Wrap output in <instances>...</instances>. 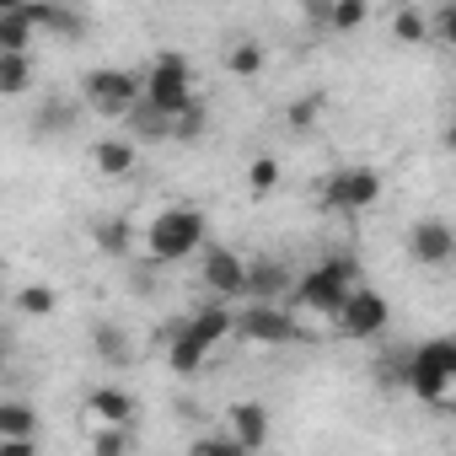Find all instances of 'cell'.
I'll list each match as a JSON object with an SVG mask.
<instances>
[{
	"mask_svg": "<svg viewBox=\"0 0 456 456\" xmlns=\"http://www.w3.org/2000/svg\"><path fill=\"white\" fill-rule=\"evenodd\" d=\"M124 124H129V129H134L140 140H167V118H161L156 108H145V102H134Z\"/></svg>",
	"mask_w": 456,
	"mask_h": 456,
	"instance_id": "27",
	"label": "cell"
},
{
	"mask_svg": "<svg viewBox=\"0 0 456 456\" xmlns=\"http://www.w3.org/2000/svg\"><path fill=\"white\" fill-rule=\"evenodd\" d=\"M387 381L408 387L419 403L429 408H445L451 403V387H456V344L451 338H424L419 349L403 354L397 370H387Z\"/></svg>",
	"mask_w": 456,
	"mask_h": 456,
	"instance_id": "1",
	"label": "cell"
},
{
	"mask_svg": "<svg viewBox=\"0 0 456 456\" xmlns=\"http://www.w3.org/2000/svg\"><path fill=\"white\" fill-rule=\"evenodd\" d=\"M199 285L209 290L215 306L248 301V258L232 248H199Z\"/></svg>",
	"mask_w": 456,
	"mask_h": 456,
	"instance_id": "9",
	"label": "cell"
},
{
	"mask_svg": "<svg viewBox=\"0 0 456 456\" xmlns=\"http://www.w3.org/2000/svg\"><path fill=\"white\" fill-rule=\"evenodd\" d=\"M33 129L49 140V134H65V129H76V102L70 97H54V102H44L38 108V118H33Z\"/></svg>",
	"mask_w": 456,
	"mask_h": 456,
	"instance_id": "22",
	"label": "cell"
},
{
	"mask_svg": "<svg viewBox=\"0 0 456 456\" xmlns=\"http://www.w3.org/2000/svg\"><path fill=\"white\" fill-rule=\"evenodd\" d=\"M0 296H6V274H0Z\"/></svg>",
	"mask_w": 456,
	"mask_h": 456,
	"instance_id": "35",
	"label": "cell"
},
{
	"mask_svg": "<svg viewBox=\"0 0 456 456\" xmlns=\"http://www.w3.org/2000/svg\"><path fill=\"white\" fill-rule=\"evenodd\" d=\"M365 17H370L365 0H338V6H322V28L328 33H354Z\"/></svg>",
	"mask_w": 456,
	"mask_h": 456,
	"instance_id": "24",
	"label": "cell"
},
{
	"mask_svg": "<svg viewBox=\"0 0 456 456\" xmlns=\"http://www.w3.org/2000/svg\"><path fill=\"white\" fill-rule=\"evenodd\" d=\"M333 328H338L344 338H354V344H376V338L392 328V301H387L381 290H370V285H354L349 301L338 306Z\"/></svg>",
	"mask_w": 456,
	"mask_h": 456,
	"instance_id": "7",
	"label": "cell"
},
{
	"mask_svg": "<svg viewBox=\"0 0 456 456\" xmlns=\"http://www.w3.org/2000/svg\"><path fill=\"white\" fill-rule=\"evenodd\" d=\"M33 54H0V97H22L33 86Z\"/></svg>",
	"mask_w": 456,
	"mask_h": 456,
	"instance_id": "19",
	"label": "cell"
},
{
	"mask_svg": "<svg viewBox=\"0 0 456 456\" xmlns=\"http://www.w3.org/2000/svg\"><path fill=\"white\" fill-rule=\"evenodd\" d=\"M225 70L242 76V81L264 76V44H258V38H237L232 49H225Z\"/></svg>",
	"mask_w": 456,
	"mask_h": 456,
	"instance_id": "21",
	"label": "cell"
},
{
	"mask_svg": "<svg viewBox=\"0 0 456 456\" xmlns=\"http://www.w3.org/2000/svg\"><path fill=\"white\" fill-rule=\"evenodd\" d=\"M232 338V306H215V301H204L177 333H172V344H167V365L177 370V376H199V365Z\"/></svg>",
	"mask_w": 456,
	"mask_h": 456,
	"instance_id": "4",
	"label": "cell"
},
{
	"mask_svg": "<svg viewBox=\"0 0 456 456\" xmlns=\"http://www.w3.org/2000/svg\"><path fill=\"white\" fill-rule=\"evenodd\" d=\"M392 33H397V44H429V12L403 6V12L392 17Z\"/></svg>",
	"mask_w": 456,
	"mask_h": 456,
	"instance_id": "25",
	"label": "cell"
},
{
	"mask_svg": "<svg viewBox=\"0 0 456 456\" xmlns=\"http://www.w3.org/2000/svg\"><path fill=\"white\" fill-rule=\"evenodd\" d=\"M134 140H118V134H108V140H97L92 145V167L102 172V177H129L134 172Z\"/></svg>",
	"mask_w": 456,
	"mask_h": 456,
	"instance_id": "17",
	"label": "cell"
},
{
	"mask_svg": "<svg viewBox=\"0 0 456 456\" xmlns=\"http://www.w3.org/2000/svg\"><path fill=\"white\" fill-rule=\"evenodd\" d=\"M317 108H322L317 97H312V102H301V108H290V129H312V118H317Z\"/></svg>",
	"mask_w": 456,
	"mask_h": 456,
	"instance_id": "32",
	"label": "cell"
},
{
	"mask_svg": "<svg viewBox=\"0 0 456 456\" xmlns=\"http://www.w3.org/2000/svg\"><path fill=\"white\" fill-rule=\"evenodd\" d=\"M188 456H253L248 445H237L225 429H209V435H199L193 445H188Z\"/></svg>",
	"mask_w": 456,
	"mask_h": 456,
	"instance_id": "26",
	"label": "cell"
},
{
	"mask_svg": "<svg viewBox=\"0 0 456 456\" xmlns=\"http://www.w3.org/2000/svg\"><path fill=\"white\" fill-rule=\"evenodd\" d=\"M38 408L28 397H0V440H38Z\"/></svg>",
	"mask_w": 456,
	"mask_h": 456,
	"instance_id": "16",
	"label": "cell"
},
{
	"mask_svg": "<svg viewBox=\"0 0 456 456\" xmlns=\"http://www.w3.org/2000/svg\"><path fill=\"white\" fill-rule=\"evenodd\" d=\"M33 28L38 33H54V38H81L86 33V17L81 12H65V6H33Z\"/></svg>",
	"mask_w": 456,
	"mask_h": 456,
	"instance_id": "18",
	"label": "cell"
},
{
	"mask_svg": "<svg viewBox=\"0 0 456 456\" xmlns=\"http://www.w3.org/2000/svg\"><path fill=\"white\" fill-rule=\"evenodd\" d=\"M322 204L333 215H365L370 204H381V172L376 167H338L322 188Z\"/></svg>",
	"mask_w": 456,
	"mask_h": 456,
	"instance_id": "10",
	"label": "cell"
},
{
	"mask_svg": "<svg viewBox=\"0 0 456 456\" xmlns=\"http://www.w3.org/2000/svg\"><path fill=\"white\" fill-rule=\"evenodd\" d=\"M204 129H209V108H204L199 97H193L183 113H172V118H167V140H183V145H193Z\"/></svg>",
	"mask_w": 456,
	"mask_h": 456,
	"instance_id": "20",
	"label": "cell"
},
{
	"mask_svg": "<svg viewBox=\"0 0 456 456\" xmlns=\"http://www.w3.org/2000/svg\"><path fill=\"white\" fill-rule=\"evenodd\" d=\"M0 456H38V440H0Z\"/></svg>",
	"mask_w": 456,
	"mask_h": 456,
	"instance_id": "33",
	"label": "cell"
},
{
	"mask_svg": "<svg viewBox=\"0 0 456 456\" xmlns=\"http://www.w3.org/2000/svg\"><path fill=\"white\" fill-rule=\"evenodd\" d=\"M38 28H33V6L0 0V54H33Z\"/></svg>",
	"mask_w": 456,
	"mask_h": 456,
	"instance_id": "14",
	"label": "cell"
},
{
	"mask_svg": "<svg viewBox=\"0 0 456 456\" xmlns=\"http://www.w3.org/2000/svg\"><path fill=\"white\" fill-rule=\"evenodd\" d=\"M92 456H129V435H118V429L92 435Z\"/></svg>",
	"mask_w": 456,
	"mask_h": 456,
	"instance_id": "31",
	"label": "cell"
},
{
	"mask_svg": "<svg viewBox=\"0 0 456 456\" xmlns=\"http://www.w3.org/2000/svg\"><path fill=\"white\" fill-rule=\"evenodd\" d=\"M17 306H22L28 317H49V312L60 306V296H54L49 285H22V290H17Z\"/></svg>",
	"mask_w": 456,
	"mask_h": 456,
	"instance_id": "28",
	"label": "cell"
},
{
	"mask_svg": "<svg viewBox=\"0 0 456 456\" xmlns=\"http://www.w3.org/2000/svg\"><path fill=\"white\" fill-rule=\"evenodd\" d=\"M280 177H285V172H280V161H274V156H258V161L248 167L253 193H274V188H280Z\"/></svg>",
	"mask_w": 456,
	"mask_h": 456,
	"instance_id": "29",
	"label": "cell"
},
{
	"mask_svg": "<svg viewBox=\"0 0 456 456\" xmlns=\"http://www.w3.org/2000/svg\"><path fill=\"white\" fill-rule=\"evenodd\" d=\"M81 97L97 118H129V108L140 102V76L124 65H97V70H86Z\"/></svg>",
	"mask_w": 456,
	"mask_h": 456,
	"instance_id": "6",
	"label": "cell"
},
{
	"mask_svg": "<svg viewBox=\"0 0 456 456\" xmlns=\"http://www.w3.org/2000/svg\"><path fill=\"white\" fill-rule=\"evenodd\" d=\"M97 248L102 253H129V225L124 220H102L97 225Z\"/></svg>",
	"mask_w": 456,
	"mask_h": 456,
	"instance_id": "30",
	"label": "cell"
},
{
	"mask_svg": "<svg viewBox=\"0 0 456 456\" xmlns=\"http://www.w3.org/2000/svg\"><path fill=\"white\" fill-rule=\"evenodd\" d=\"M225 435L258 456L264 440H269V408H264V403H237L232 413H225Z\"/></svg>",
	"mask_w": 456,
	"mask_h": 456,
	"instance_id": "15",
	"label": "cell"
},
{
	"mask_svg": "<svg viewBox=\"0 0 456 456\" xmlns=\"http://www.w3.org/2000/svg\"><path fill=\"white\" fill-rule=\"evenodd\" d=\"M204 237H209V225H204L199 204H167L145 225V253H151V264H183L204 248Z\"/></svg>",
	"mask_w": 456,
	"mask_h": 456,
	"instance_id": "3",
	"label": "cell"
},
{
	"mask_svg": "<svg viewBox=\"0 0 456 456\" xmlns=\"http://www.w3.org/2000/svg\"><path fill=\"white\" fill-rule=\"evenodd\" d=\"M296 274L280 258H248V301L253 306H285Z\"/></svg>",
	"mask_w": 456,
	"mask_h": 456,
	"instance_id": "13",
	"label": "cell"
},
{
	"mask_svg": "<svg viewBox=\"0 0 456 456\" xmlns=\"http://www.w3.org/2000/svg\"><path fill=\"white\" fill-rule=\"evenodd\" d=\"M232 338L258 344V349H280V344H301V322L285 306H253L248 301L242 312H232Z\"/></svg>",
	"mask_w": 456,
	"mask_h": 456,
	"instance_id": "8",
	"label": "cell"
},
{
	"mask_svg": "<svg viewBox=\"0 0 456 456\" xmlns=\"http://www.w3.org/2000/svg\"><path fill=\"white\" fill-rule=\"evenodd\" d=\"M92 349H97V360L124 365V360H129V333H124L118 322H97V328H92Z\"/></svg>",
	"mask_w": 456,
	"mask_h": 456,
	"instance_id": "23",
	"label": "cell"
},
{
	"mask_svg": "<svg viewBox=\"0 0 456 456\" xmlns=\"http://www.w3.org/2000/svg\"><path fill=\"white\" fill-rule=\"evenodd\" d=\"M134 397L124 392V387H92V397H86V408H81V419H86V429L92 435H108V429H118V435H129L134 429Z\"/></svg>",
	"mask_w": 456,
	"mask_h": 456,
	"instance_id": "11",
	"label": "cell"
},
{
	"mask_svg": "<svg viewBox=\"0 0 456 456\" xmlns=\"http://www.w3.org/2000/svg\"><path fill=\"white\" fill-rule=\"evenodd\" d=\"M140 102H145V108H156L161 118L183 113V108L193 102L188 60H183V54H156V60H151V70L140 76Z\"/></svg>",
	"mask_w": 456,
	"mask_h": 456,
	"instance_id": "5",
	"label": "cell"
},
{
	"mask_svg": "<svg viewBox=\"0 0 456 456\" xmlns=\"http://www.w3.org/2000/svg\"><path fill=\"white\" fill-rule=\"evenodd\" d=\"M408 258H413L419 269H451V258H456L451 225H445V220H413V232H408Z\"/></svg>",
	"mask_w": 456,
	"mask_h": 456,
	"instance_id": "12",
	"label": "cell"
},
{
	"mask_svg": "<svg viewBox=\"0 0 456 456\" xmlns=\"http://www.w3.org/2000/svg\"><path fill=\"white\" fill-rule=\"evenodd\" d=\"M360 285V269H354V258H344V253H333V258H322L317 269H306L296 285H290V296H285V312H312V317H338V306L349 301V290Z\"/></svg>",
	"mask_w": 456,
	"mask_h": 456,
	"instance_id": "2",
	"label": "cell"
},
{
	"mask_svg": "<svg viewBox=\"0 0 456 456\" xmlns=\"http://www.w3.org/2000/svg\"><path fill=\"white\" fill-rule=\"evenodd\" d=\"M6 365H12V338L0 333V376H6Z\"/></svg>",
	"mask_w": 456,
	"mask_h": 456,
	"instance_id": "34",
	"label": "cell"
}]
</instances>
